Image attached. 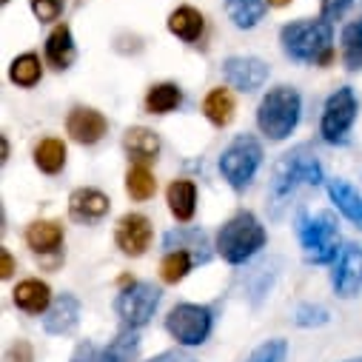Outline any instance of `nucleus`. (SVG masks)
Returning <instances> with one entry per match:
<instances>
[{
	"instance_id": "f257e3e1",
	"label": "nucleus",
	"mask_w": 362,
	"mask_h": 362,
	"mask_svg": "<svg viewBox=\"0 0 362 362\" xmlns=\"http://www.w3.org/2000/svg\"><path fill=\"white\" fill-rule=\"evenodd\" d=\"M322 165L314 157L308 146H297L288 154L280 157V163L271 171L268 183V209L274 217H283V209L291 203V197L303 186H320L322 183Z\"/></svg>"
},
{
	"instance_id": "f03ea898",
	"label": "nucleus",
	"mask_w": 362,
	"mask_h": 362,
	"mask_svg": "<svg viewBox=\"0 0 362 362\" xmlns=\"http://www.w3.org/2000/svg\"><path fill=\"white\" fill-rule=\"evenodd\" d=\"M280 43H283V52L297 63L328 66L334 60V29H331V21L325 18H317V21L305 18L283 26Z\"/></svg>"
},
{
	"instance_id": "7ed1b4c3",
	"label": "nucleus",
	"mask_w": 362,
	"mask_h": 362,
	"mask_svg": "<svg viewBox=\"0 0 362 362\" xmlns=\"http://www.w3.org/2000/svg\"><path fill=\"white\" fill-rule=\"evenodd\" d=\"M303 100L294 86H274L257 109V126L268 140H286L300 123Z\"/></svg>"
},
{
	"instance_id": "20e7f679",
	"label": "nucleus",
	"mask_w": 362,
	"mask_h": 362,
	"mask_svg": "<svg viewBox=\"0 0 362 362\" xmlns=\"http://www.w3.org/2000/svg\"><path fill=\"white\" fill-rule=\"evenodd\" d=\"M297 234L303 245V257L311 265H328L339 257V228L331 211L317 214H300L297 217Z\"/></svg>"
},
{
	"instance_id": "39448f33",
	"label": "nucleus",
	"mask_w": 362,
	"mask_h": 362,
	"mask_svg": "<svg viewBox=\"0 0 362 362\" xmlns=\"http://www.w3.org/2000/svg\"><path fill=\"white\" fill-rule=\"evenodd\" d=\"M265 245V228L251 211L234 214L217 234V251L226 262L240 265Z\"/></svg>"
},
{
	"instance_id": "423d86ee",
	"label": "nucleus",
	"mask_w": 362,
	"mask_h": 362,
	"mask_svg": "<svg viewBox=\"0 0 362 362\" xmlns=\"http://www.w3.org/2000/svg\"><path fill=\"white\" fill-rule=\"evenodd\" d=\"M259 163H262V146L251 134H240L220 154V174L234 192H243L254 180Z\"/></svg>"
},
{
	"instance_id": "0eeeda50",
	"label": "nucleus",
	"mask_w": 362,
	"mask_h": 362,
	"mask_svg": "<svg viewBox=\"0 0 362 362\" xmlns=\"http://www.w3.org/2000/svg\"><path fill=\"white\" fill-rule=\"evenodd\" d=\"M165 331L186 348L203 345L211 334V311L206 305H194V303H180L168 311L165 317Z\"/></svg>"
},
{
	"instance_id": "6e6552de",
	"label": "nucleus",
	"mask_w": 362,
	"mask_h": 362,
	"mask_svg": "<svg viewBox=\"0 0 362 362\" xmlns=\"http://www.w3.org/2000/svg\"><path fill=\"white\" fill-rule=\"evenodd\" d=\"M157 305H160V288L151 283H132L115 300V311L123 328H134V331L143 328L154 317Z\"/></svg>"
},
{
	"instance_id": "1a4fd4ad",
	"label": "nucleus",
	"mask_w": 362,
	"mask_h": 362,
	"mask_svg": "<svg viewBox=\"0 0 362 362\" xmlns=\"http://www.w3.org/2000/svg\"><path fill=\"white\" fill-rule=\"evenodd\" d=\"M356 98H354V92L345 86V88H337V92L328 98V103H325V112H322V123H320V134H322V140H328V143H342L345 140V134H348V129L354 126V120H356Z\"/></svg>"
},
{
	"instance_id": "9d476101",
	"label": "nucleus",
	"mask_w": 362,
	"mask_h": 362,
	"mask_svg": "<svg viewBox=\"0 0 362 362\" xmlns=\"http://www.w3.org/2000/svg\"><path fill=\"white\" fill-rule=\"evenodd\" d=\"M331 286H334L337 297H342V300H351L359 294V288H362V248L356 243L342 245L337 265L331 271Z\"/></svg>"
},
{
	"instance_id": "9b49d317",
	"label": "nucleus",
	"mask_w": 362,
	"mask_h": 362,
	"mask_svg": "<svg viewBox=\"0 0 362 362\" xmlns=\"http://www.w3.org/2000/svg\"><path fill=\"white\" fill-rule=\"evenodd\" d=\"M223 77L237 92H257V88L268 80V66L259 57L237 54L223 60Z\"/></svg>"
},
{
	"instance_id": "f8f14e48",
	"label": "nucleus",
	"mask_w": 362,
	"mask_h": 362,
	"mask_svg": "<svg viewBox=\"0 0 362 362\" xmlns=\"http://www.w3.org/2000/svg\"><path fill=\"white\" fill-rule=\"evenodd\" d=\"M66 132L71 134L74 143L80 146H95L106 137L109 132V120L98 112V109H88V106H77L69 112L66 117Z\"/></svg>"
},
{
	"instance_id": "ddd939ff",
	"label": "nucleus",
	"mask_w": 362,
	"mask_h": 362,
	"mask_svg": "<svg viewBox=\"0 0 362 362\" xmlns=\"http://www.w3.org/2000/svg\"><path fill=\"white\" fill-rule=\"evenodd\" d=\"M117 248L129 257H143L151 245V220L146 214H123L115 231Z\"/></svg>"
},
{
	"instance_id": "4468645a",
	"label": "nucleus",
	"mask_w": 362,
	"mask_h": 362,
	"mask_svg": "<svg viewBox=\"0 0 362 362\" xmlns=\"http://www.w3.org/2000/svg\"><path fill=\"white\" fill-rule=\"evenodd\" d=\"M77 322H80V300L74 294H60L43 314V328L46 334H54V337L71 334Z\"/></svg>"
},
{
	"instance_id": "2eb2a0df",
	"label": "nucleus",
	"mask_w": 362,
	"mask_h": 362,
	"mask_svg": "<svg viewBox=\"0 0 362 362\" xmlns=\"http://www.w3.org/2000/svg\"><path fill=\"white\" fill-rule=\"evenodd\" d=\"M112 209V200L100 189H77L69 197V214L80 223H95L103 220Z\"/></svg>"
},
{
	"instance_id": "dca6fc26",
	"label": "nucleus",
	"mask_w": 362,
	"mask_h": 362,
	"mask_svg": "<svg viewBox=\"0 0 362 362\" xmlns=\"http://www.w3.org/2000/svg\"><path fill=\"white\" fill-rule=\"evenodd\" d=\"M123 148H126V154L134 163L146 165V163L157 160V154H160V137L151 129H146V126H134V129H129L123 134Z\"/></svg>"
},
{
	"instance_id": "f3484780",
	"label": "nucleus",
	"mask_w": 362,
	"mask_h": 362,
	"mask_svg": "<svg viewBox=\"0 0 362 362\" xmlns=\"http://www.w3.org/2000/svg\"><path fill=\"white\" fill-rule=\"evenodd\" d=\"M165 203H168V211L180 223H189L197 211V186L192 180H174L165 192Z\"/></svg>"
},
{
	"instance_id": "a211bd4d",
	"label": "nucleus",
	"mask_w": 362,
	"mask_h": 362,
	"mask_svg": "<svg viewBox=\"0 0 362 362\" xmlns=\"http://www.w3.org/2000/svg\"><path fill=\"white\" fill-rule=\"evenodd\" d=\"M328 197L345 220H351L356 228H362V197L354 186H348L345 180H328Z\"/></svg>"
},
{
	"instance_id": "6ab92c4d",
	"label": "nucleus",
	"mask_w": 362,
	"mask_h": 362,
	"mask_svg": "<svg viewBox=\"0 0 362 362\" xmlns=\"http://www.w3.org/2000/svg\"><path fill=\"white\" fill-rule=\"evenodd\" d=\"M26 245L35 254H54L63 245V226L54 220H35L26 228Z\"/></svg>"
},
{
	"instance_id": "aec40b11",
	"label": "nucleus",
	"mask_w": 362,
	"mask_h": 362,
	"mask_svg": "<svg viewBox=\"0 0 362 362\" xmlns=\"http://www.w3.org/2000/svg\"><path fill=\"white\" fill-rule=\"evenodd\" d=\"M77 57V49H74V37H71V29L69 26H57L49 37H46V60L49 66H54L57 71L69 69Z\"/></svg>"
},
{
	"instance_id": "412c9836",
	"label": "nucleus",
	"mask_w": 362,
	"mask_h": 362,
	"mask_svg": "<svg viewBox=\"0 0 362 362\" xmlns=\"http://www.w3.org/2000/svg\"><path fill=\"white\" fill-rule=\"evenodd\" d=\"M15 305L26 314H46L52 305V291L40 280H23L15 288Z\"/></svg>"
},
{
	"instance_id": "4be33fe9",
	"label": "nucleus",
	"mask_w": 362,
	"mask_h": 362,
	"mask_svg": "<svg viewBox=\"0 0 362 362\" xmlns=\"http://www.w3.org/2000/svg\"><path fill=\"white\" fill-rule=\"evenodd\" d=\"M203 26H206V21H203V15L194 6H177L168 15V32L174 37H180V40H186V43L200 40Z\"/></svg>"
},
{
	"instance_id": "5701e85b",
	"label": "nucleus",
	"mask_w": 362,
	"mask_h": 362,
	"mask_svg": "<svg viewBox=\"0 0 362 362\" xmlns=\"http://www.w3.org/2000/svg\"><path fill=\"white\" fill-rule=\"evenodd\" d=\"M165 248L171 251H189L194 259H209V240L200 228H177V231H168L165 240H163Z\"/></svg>"
},
{
	"instance_id": "b1692460",
	"label": "nucleus",
	"mask_w": 362,
	"mask_h": 362,
	"mask_svg": "<svg viewBox=\"0 0 362 362\" xmlns=\"http://www.w3.org/2000/svg\"><path fill=\"white\" fill-rule=\"evenodd\" d=\"M268 0H226V15L237 29H254L265 15Z\"/></svg>"
},
{
	"instance_id": "393cba45",
	"label": "nucleus",
	"mask_w": 362,
	"mask_h": 362,
	"mask_svg": "<svg viewBox=\"0 0 362 362\" xmlns=\"http://www.w3.org/2000/svg\"><path fill=\"white\" fill-rule=\"evenodd\" d=\"M140 351V337L134 328H126L123 334H117L103 351H100V362H134Z\"/></svg>"
},
{
	"instance_id": "a878e982",
	"label": "nucleus",
	"mask_w": 362,
	"mask_h": 362,
	"mask_svg": "<svg viewBox=\"0 0 362 362\" xmlns=\"http://www.w3.org/2000/svg\"><path fill=\"white\" fill-rule=\"evenodd\" d=\"M180 103H183V92H180L177 83H157V86L148 88V95H146V109L151 115H168Z\"/></svg>"
},
{
	"instance_id": "bb28decb",
	"label": "nucleus",
	"mask_w": 362,
	"mask_h": 362,
	"mask_svg": "<svg viewBox=\"0 0 362 362\" xmlns=\"http://www.w3.org/2000/svg\"><path fill=\"white\" fill-rule=\"evenodd\" d=\"M203 112H206V117L214 123V126H228L231 123V117H234V98H231V92L228 88H211V92L206 95V100H203Z\"/></svg>"
},
{
	"instance_id": "cd10ccee",
	"label": "nucleus",
	"mask_w": 362,
	"mask_h": 362,
	"mask_svg": "<svg viewBox=\"0 0 362 362\" xmlns=\"http://www.w3.org/2000/svg\"><path fill=\"white\" fill-rule=\"evenodd\" d=\"M35 165L46 174H57L66 165V146L57 137H43L35 146Z\"/></svg>"
},
{
	"instance_id": "c85d7f7f",
	"label": "nucleus",
	"mask_w": 362,
	"mask_h": 362,
	"mask_svg": "<svg viewBox=\"0 0 362 362\" xmlns=\"http://www.w3.org/2000/svg\"><path fill=\"white\" fill-rule=\"evenodd\" d=\"M9 77H12V83L21 86V88H32V86H37L40 77H43L40 57L32 54V52L18 54V57L12 60V66H9Z\"/></svg>"
},
{
	"instance_id": "c756f323",
	"label": "nucleus",
	"mask_w": 362,
	"mask_h": 362,
	"mask_svg": "<svg viewBox=\"0 0 362 362\" xmlns=\"http://www.w3.org/2000/svg\"><path fill=\"white\" fill-rule=\"evenodd\" d=\"M126 192H129V197L137 200V203L154 197V192H157V180H154V174L148 171V165L134 163V165L129 168V174H126Z\"/></svg>"
},
{
	"instance_id": "7c9ffc66",
	"label": "nucleus",
	"mask_w": 362,
	"mask_h": 362,
	"mask_svg": "<svg viewBox=\"0 0 362 362\" xmlns=\"http://www.w3.org/2000/svg\"><path fill=\"white\" fill-rule=\"evenodd\" d=\"M342 63L348 71L362 69V18L342 29Z\"/></svg>"
},
{
	"instance_id": "2f4dec72",
	"label": "nucleus",
	"mask_w": 362,
	"mask_h": 362,
	"mask_svg": "<svg viewBox=\"0 0 362 362\" xmlns=\"http://www.w3.org/2000/svg\"><path fill=\"white\" fill-rule=\"evenodd\" d=\"M192 265H194V257L189 251H168L165 259H163V265H160V277L168 286H177L192 271Z\"/></svg>"
},
{
	"instance_id": "473e14b6",
	"label": "nucleus",
	"mask_w": 362,
	"mask_h": 362,
	"mask_svg": "<svg viewBox=\"0 0 362 362\" xmlns=\"http://www.w3.org/2000/svg\"><path fill=\"white\" fill-rule=\"evenodd\" d=\"M286 354H288L286 339H268V342H262L259 348H254V354H251L245 362H283Z\"/></svg>"
},
{
	"instance_id": "72a5a7b5",
	"label": "nucleus",
	"mask_w": 362,
	"mask_h": 362,
	"mask_svg": "<svg viewBox=\"0 0 362 362\" xmlns=\"http://www.w3.org/2000/svg\"><path fill=\"white\" fill-rule=\"evenodd\" d=\"M29 6H32V15L40 23H52V21H57L63 15L66 0H29Z\"/></svg>"
},
{
	"instance_id": "f704fd0d",
	"label": "nucleus",
	"mask_w": 362,
	"mask_h": 362,
	"mask_svg": "<svg viewBox=\"0 0 362 362\" xmlns=\"http://www.w3.org/2000/svg\"><path fill=\"white\" fill-rule=\"evenodd\" d=\"M331 317H328V311L322 308V305H300L297 308V325H303V328H320V325H325Z\"/></svg>"
},
{
	"instance_id": "c9c22d12",
	"label": "nucleus",
	"mask_w": 362,
	"mask_h": 362,
	"mask_svg": "<svg viewBox=\"0 0 362 362\" xmlns=\"http://www.w3.org/2000/svg\"><path fill=\"white\" fill-rule=\"evenodd\" d=\"M4 362H35V351H32V345L26 339H18V342H12L6 348Z\"/></svg>"
},
{
	"instance_id": "e433bc0d",
	"label": "nucleus",
	"mask_w": 362,
	"mask_h": 362,
	"mask_svg": "<svg viewBox=\"0 0 362 362\" xmlns=\"http://www.w3.org/2000/svg\"><path fill=\"white\" fill-rule=\"evenodd\" d=\"M71 362H100V348L95 345V342H80L77 348H74V354H71Z\"/></svg>"
},
{
	"instance_id": "4c0bfd02",
	"label": "nucleus",
	"mask_w": 362,
	"mask_h": 362,
	"mask_svg": "<svg viewBox=\"0 0 362 362\" xmlns=\"http://www.w3.org/2000/svg\"><path fill=\"white\" fill-rule=\"evenodd\" d=\"M15 274V259L9 254V248H0V277L9 280Z\"/></svg>"
},
{
	"instance_id": "58836bf2",
	"label": "nucleus",
	"mask_w": 362,
	"mask_h": 362,
	"mask_svg": "<svg viewBox=\"0 0 362 362\" xmlns=\"http://www.w3.org/2000/svg\"><path fill=\"white\" fill-rule=\"evenodd\" d=\"M151 362H197V359L192 354H186V351H168V354H160Z\"/></svg>"
},
{
	"instance_id": "ea45409f",
	"label": "nucleus",
	"mask_w": 362,
	"mask_h": 362,
	"mask_svg": "<svg viewBox=\"0 0 362 362\" xmlns=\"http://www.w3.org/2000/svg\"><path fill=\"white\" fill-rule=\"evenodd\" d=\"M0 148H4V157H0V160L6 163V160H9V140H6V137H0Z\"/></svg>"
},
{
	"instance_id": "a19ab883",
	"label": "nucleus",
	"mask_w": 362,
	"mask_h": 362,
	"mask_svg": "<svg viewBox=\"0 0 362 362\" xmlns=\"http://www.w3.org/2000/svg\"><path fill=\"white\" fill-rule=\"evenodd\" d=\"M288 4H291V0H268V6H277V9L280 6H288Z\"/></svg>"
},
{
	"instance_id": "79ce46f5",
	"label": "nucleus",
	"mask_w": 362,
	"mask_h": 362,
	"mask_svg": "<svg viewBox=\"0 0 362 362\" xmlns=\"http://www.w3.org/2000/svg\"><path fill=\"white\" fill-rule=\"evenodd\" d=\"M345 362H362V356H354V359H345Z\"/></svg>"
}]
</instances>
